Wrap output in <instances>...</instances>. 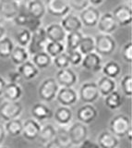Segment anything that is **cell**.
<instances>
[{
  "instance_id": "53",
  "label": "cell",
  "mask_w": 132,
  "mask_h": 148,
  "mask_svg": "<svg viewBox=\"0 0 132 148\" xmlns=\"http://www.w3.org/2000/svg\"><path fill=\"white\" fill-rule=\"evenodd\" d=\"M127 137V140H129V142L131 141V139H132V130L130 129L129 132H127V135H126Z\"/></svg>"
},
{
  "instance_id": "10",
  "label": "cell",
  "mask_w": 132,
  "mask_h": 148,
  "mask_svg": "<svg viewBox=\"0 0 132 148\" xmlns=\"http://www.w3.org/2000/svg\"><path fill=\"white\" fill-rule=\"evenodd\" d=\"M42 125L38 120L34 119H28L22 122V132L21 134L28 141H34L38 139Z\"/></svg>"
},
{
  "instance_id": "9",
  "label": "cell",
  "mask_w": 132,
  "mask_h": 148,
  "mask_svg": "<svg viewBox=\"0 0 132 148\" xmlns=\"http://www.w3.org/2000/svg\"><path fill=\"white\" fill-rule=\"evenodd\" d=\"M45 9L53 16L65 17L69 14L70 7L67 0H46Z\"/></svg>"
},
{
  "instance_id": "42",
  "label": "cell",
  "mask_w": 132,
  "mask_h": 148,
  "mask_svg": "<svg viewBox=\"0 0 132 148\" xmlns=\"http://www.w3.org/2000/svg\"><path fill=\"white\" fill-rule=\"evenodd\" d=\"M70 8H73L77 11H82L88 7L89 0H67Z\"/></svg>"
},
{
  "instance_id": "36",
  "label": "cell",
  "mask_w": 132,
  "mask_h": 148,
  "mask_svg": "<svg viewBox=\"0 0 132 148\" xmlns=\"http://www.w3.org/2000/svg\"><path fill=\"white\" fill-rule=\"evenodd\" d=\"M78 50L82 56H85L94 51V39L90 36H84L80 41Z\"/></svg>"
},
{
  "instance_id": "46",
  "label": "cell",
  "mask_w": 132,
  "mask_h": 148,
  "mask_svg": "<svg viewBox=\"0 0 132 148\" xmlns=\"http://www.w3.org/2000/svg\"><path fill=\"white\" fill-rule=\"evenodd\" d=\"M8 79H10V82L12 83H16V84H20L22 82V77L19 73L18 71H10L8 73Z\"/></svg>"
},
{
  "instance_id": "56",
  "label": "cell",
  "mask_w": 132,
  "mask_h": 148,
  "mask_svg": "<svg viewBox=\"0 0 132 148\" xmlns=\"http://www.w3.org/2000/svg\"><path fill=\"white\" fill-rule=\"evenodd\" d=\"M129 1H131V0H129Z\"/></svg>"
},
{
  "instance_id": "27",
  "label": "cell",
  "mask_w": 132,
  "mask_h": 148,
  "mask_svg": "<svg viewBox=\"0 0 132 148\" xmlns=\"http://www.w3.org/2000/svg\"><path fill=\"white\" fill-rule=\"evenodd\" d=\"M123 103H124L123 96L116 90L112 92L111 94H109L108 95L104 97V105L110 110H116L118 108H120Z\"/></svg>"
},
{
  "instance_id": "30",
  "label": "cell",
  "mask_w": 132,
  "mask_h": 148,
  "mask_svg": "<svg viewBox=\"0 0 132 148\" xmlns=\"http://www.w3.org/2000/svg\"><path fill=\"white\" fill-rule=\"evenodd\" d=\"M11 61L17 66H20L22 63L26 62L29 59V53L28 51L25 49V47L18 45L16 47L13 48L11 55H10Z\"/></svg>"
},
{
  "instance_id": "43",
  "label": "cell",
  "mask_w": 132,
  "mask_h": 148,
  "mask_svg": "<svg viewBox=\"0 0 132 148\" xmlns=\"http://www.w3.org/2000/svg\"><path fill=\"white\" fill-rule=\"evenodd\" d=\"M122 56L126 62H132V42L127 43L122 49Z\"/></svg>"
},
{
  "instance_id": "34",
  "label": "cell",
  "mask_w": 132,
  "mask_h": 148,
  "mask_svg": "<svg viewBox=\"0 0 132 148\" xmlns=\"http://www.w3.org/2000/svg\"><path fill=\"white\" fill-rule=\"evenodd\" d=\"M44 50L50 57L54 58V57H56V56L65 51V45H63V43H59V42L48 41L45 45Z\"/></svg>"
},
{
  "instance_id": "18",
  "label": "cell",
  "mask_w": 132,
  "mask_h": 148,
  "mask_svg": "<svg viewBox=\"0 0 132 148\" xmlns=\"http://www.w3.org/2000/svg\"><path fill=\"white\" fill-rule=\"evenodd\" d=\"M20 12L19 3L12 0H0V15L6 18H14Z\"/></svg>"
},
{
  "instance_id": "1",
  "label": "cell",
  "mask_w": 132,
  "mask_h": 148,
  "mask_svg": "<svg viewBox=\"0 0 132 148\" xmlns=\"http://www.w3.org/2000/svg\"><path fill=\"white\" fill-rule=\"evenodd\" d=\"M110 132L117 138H123L127 135V132L131 129L130 119L125 114H119L115 116L109 124Z\"/></svg>"
},
{
  "instance_id": "2",
  "label": "cell",
  "mask_w": 132,
  "mask_h": 148,
  "mask_svg": "<svg viewBox=\"0 0 132 148\" xmlns=\"http://www.w3.org/2000/svg\"><path fill=\"white\" fill-rule=\"evenodd\" d=\"M59 85L54 78H47L41 83L38 88V96L44 103H50L56 99Z\"/></svg>"
},
{
  "instance_id": "55",
  "label": "cell",
  "mask_w": 132,
  "mask_h": 148,
  "mask_svg": "<svg viewBox=\"0 0 132 148\" xmlns=\"http://www.w3.org/2000/svg\"><path fill=\"white\" fill-rule=\"evenodd\" d=\"M0 148H7V147H5V146H3V145H1V146H0Z\"/></svg>"
},
{
  "instance_id": "6",
  "label": "cell",
  "mask_w": 132,
  "mask_h": 148,
  "mask_svg": "<svg viewBox=\"0 0 132 148\" xmlns=\"http://www.w3.org/2000/svg\"><path fill=\"white\" fill-rule=\"evenodd\" d=\"M79 99L84 104H93L100 97L96 82H88L81 85L79 91Z\"/></svg>"
},
{
  "instance_id": "38",
  "label": "cell",
  "mask_w": 132,
  "mask_h": 148,
  "mask_svg": "<svg viewBox=\"0 0 132 148\" xmlns=\"http://www.w3.org/2000/svg\"><path fill=\"white\" fill-rule=\"evenodd\" d=\"M121 89L123 94L127 97L132 96V76L131 74H127L121 80Z\"/></svg>"
},
{
  "instance_id": "35",
  "label": "cell",
  "mask_w": 132,
  "mask_h": 148,
  "mask_svg": "<svg viewBox=\"0 0 132 148\" xmlns=\"http://www.w3.org/2000/svg\"><path fill=\"white\" fill-rule=\"evenodd\" d=\"M13 48H14V45L10 38L3 37L2 39H0V58H10Z\"/></svg>"
},
{
  "instance_id": "22",
  "label": "cell",
  "mask_w": 132,
  "mask_h": 148,
  "mask_svg": "<svg viewBox=\"0 0 132 148\" xmlns=\"http://www.w3.org/2000/svg\"><path fill=\"white\" fill-rule=\"evenodd\" d=\"M97 143L100 148H117L119 140L109 131H104L99 134Z\"/></svg>"
},
{
  "instance_id": "21",
  "label": "cell",
  "mask_w": 132,
  "mask_h": 148,
  "mask_svg": "<svg viewBox=\"0 0 132 148\" xmlns=\"http://www.w3.org/2000/svg\"><path fill=\"white\" fill-rule=\"evenodd\" d=\"M40 69L36 68L35 65L31 62L27 60L26 62L22 63L20 66H18V71L21 75L22 79L26 81H31L33 80L38 76Z\"/></svg>"
},
{
  "instance_id": "49",
  "label": "cell",
  "mask_w": 132,
  "mask_h": 148,
  "mask_svg": "<svg viewBox=\"0 0 132 148\" xmlns=\"http://www.w3.org/2000/svg\"><path fill=\"white\" fill-rule=\"evenodd\" d=\"M6 136H7V133L5 131V128H4V125L0 124V146H1L4 143V142H5Z\"/></svg>"
},
{
  "instance_id": "8",
  "label": "cell",
  "mask_w": 132,
  "mask_h": 148,
  "mask_svg": "<svg viewBox=\"0 0 132 148\" xmlns=\"http://www.w3.org/2000/svg\"><path fill=\"white\" fill-rule=\"evenodd\" d=\"M56 99L58 104L63 106H74L79 100V95L73 88L69 87H61L56 94Z\"/></svg>"
},
{
  "instance_id": "26",
  "label": "cell",
  "mask_w": 132,
  "mask_h": 148,
  "mask_svg": "<svg viewBox=\"0 0 132 148\" xmlns=\"http://www.w3.org/2000/svg\"><path fill=\"white\" fill-rule=\"evenodd\" d=\"M45 12V5L41 0H31L27 5V13L31 17L41 20L44 16Z\"/></svg>"
},
{
  "instance_id": "24",
  "label": "cell",
  "mask_w": 132,
  "mask_h": 148,
  "mask_svg": "<svg viewBox=\"0 0 132 148\" xmlns=\"http://www.w3.org/2000/svg\"><path fill=\"white\" fill-rule=\"evenodd\" d=\"M22 95V89L20 84L8 82L6 84L3 91L2 96L5 100L8 101H19Z\"/></svg>"
},
{
  "instance_id": "20",
  "label": "cell",
  "mask_w": 132,
  "mask_h": 148,
  "mask_svg": "<svg viewBox=\"0 0 132 148\" xmlns=\"http://www.w3.org/2000/svg\"><path fill=\"white\" fill-rule=\"evenodd\" d=\"M31 114L33 115V119L38 121H43L53 117V111L44 103L34 104L31 109Z\"/></svg>"
},
{
  "instance_id": "3",
  "label": "cell",
  "mask_w": 132,
  "mask_h": 148,
  "mask_svg": "<svg viewBox=\"0 0 132 148\" xmlns=\"http://www.w3.org/2000/svg\"><path fill=\"white\" fill-rule=\"evenodd\" d=\"M22 110L23 106L20 101L5 100L0 105V119L5 122L11 119H19Z\"/></svg>"
},
{
  "instance_id": "52",
  "label": "cell",
  "mask_w": 132,
  "mask_h": 148,
  "mask_svg": "<svg viewBox=\"0 0 132 148\" xmlns=\"http://www.w3.org/2000/svg\"><path fill=\"white\" fill-rule=\"evenodd\" d=\"M104 0H89V3L93 4V5H100L102 4Z\"/></svg>"
},
{
  "instance_id": "23",
  "label": "cell",
  "mask_w": 132,
  "mask_h": 148,
  "mask_svg": "<svg viewBox=\"0 0 132 148\" xmlns=\"http://www.w3.org/2000/svg\"><path fill=\"white\" fill-rule=\"evenodd\" d=\"M99 94L103 97H105L109 94H111L112 92L116 90V82L114 79L108 78L106 76H103L98 82H96Z\"/></svg>"
},
{
  "instance_id": "51",
  "label": "cell",
  "mask_w": 132,
  "mask_h": 148,
  "mask_svg": "<svg viewBox=\"0 0 132 148\" xmlns=\"http://www.w3.org/2000/svg\"><path fill=\"white\" fill-rule=\"evenodd\" d=\"M6 34V29L2 25H0V39H2Z\"/></svg>"
},
{
  "instance_id": "44",
  "label": "cell",
  "mask_w": 132,
  "mask_h": 148,
  "mask_svg": "<svg viewBox=\"0 0 132 148\" xmlns=\"http://www.w3.org/2000/svg\"><path fill=\"white\" fill-rule=\"evenodd\" d=\"M30 15L27 12H19L18 15L14 18V21L17 25L26 27L27 23L29 21Z\"/></svg>"
},
{
  "instance_id": "48",
  "label": "cell",
  "mask_w": 132,
  "mask_h": 148,
  "mask_svg": "<svg viewBox=\"0 0 132 148\" xmlns=\"http://www.w3.org/2000/svg\"><path fill=\"white\" fill-rule=\"evenodd\" d=\"M45 148H64V147L61 145V143L54 138L52 141H50L49 143H47L46 145H45Z\"/></svg>"
},
{
  "instance_id": "39",
  "label": "cell",
  "mask_w": 132,
  "mask_h": 148,
  "mask_svg": "<svg viewBox=\"0 0 132 148\" xmlns=\"http://www.w3.org/2000/svg\"><path fill=\"white\" fill-rule=\"evenodd\" d=\"M52 62H54V66L59 69L69 68L70 65L67 53H64V52L59 54L58 56H56V57H54V59L52 60Z\"/></svg>"
},
{
  "instance_id": "13",
  "label": "cell",
  "mask_w": 132,
  "mask_h": 148,
  "mask_svg": "<svg viewBox=\"0 0 132 148\" xmlns=\"http://www.w3.org/2000/svg\"><path fill=\"white\" fill-rule=\"evenodd\" d=\"M113 17L116 20L117 26H127L129 25L131 21H132V10L129 7L124 6V5H121V6L116 7L113 11Z\"/></svg>"
},
{
  "instance_id": "31",
  "label": "cell",
  "mask_w": 132,
  "mask_h": 148,
  "mask_svg": "<svg viewBox=\"0 0 132 148\" xmlns=\"http://www.w3.org/2000/svg\"><path fill=\"white\" fill-rule=\"evenodd\" d=\"M6 133L11 137H17L21 134L22 132V121L20 119L8 120L4 124Z\"/></svg>"
},
{
  "instance_id": "19",
  "label": "cell",
  "mask_w": 132,
  "mask_h": 148,
  "mask_svg": "<svg viewBox=\"0 0 132 148\" xmlns=\"http://www.w3.org/2000/svg\"><path fill=\"white\" fill-rule=\"evenodd\" d=\"M45 34H46V38L48 41L59 42V43H63L67 36L65 30L60 24H57V23L49 25L45 29Z\"/></svg>"
},
{
  "instance_id": "50",
  "label": "cell",
  "mask_w": 132,
  "mask_h": 148,
  "mask_svg": "<svg viewBox=\"0 0 132 148\" xmlns=\"http://www.w3.org/2000/svg\"><path fill=\"white\" fill-rule=\"evenodd\" d=\"M7 84V82L5 81V79L0 76V96H2L3 91L5 89V86Z\"/></svg>"
},
{
  "instance_id": "14",
  "label": "cell",
  "mask_w": 132,
  "mask_h": 148,
  "mask_svg": "<svg viewBox=\"0 0 132 148\" xmlns=\"http://www.w3.org/2000/svg\"><path fill=\"white\" fill-rule=\"evenodd\" d=\"M86 71L90 72H97L102 69V58L96 52H92L83 56L80 63Z\"/></svg>"
},
{
  "instance_id": "4",
  "label": "cell",
  "mask_w": 132,
  "mask_h": 148,
  "mask_svg": "<svg viewBox=\"0 0 132 148\" xmlns=\"http://www.w3.org/2000/svg\"><path fill=\"white\" fill-rule=\"evenodd\" d=\"M116 49V41L110 34H101L95 37L94 50L98 55L110 56Z\"/></svg>"
},
{
  "instance_id": "28",
  "label": "cell",
  "mask_w": 132,
  "mask_h": 148,
  "mask_svg": "<svg viewBox=\"0 0 132 148\" xmlns=\"http://www.w3.org/2000/svg\"><path fill=\"white\" fill-rule=\"evenodd\" d=\"M31 62L35 65L38 69H44L51 65L52 58L45 51H42V52L31 56Z\"/></svg>"
},
{
  "instance_id": "37",
  "label": "cell",
  "mask_w": 132,
  "mask_h": 148,
  "mask_svg": "<svg viewBox=\"0 0 132 148\" xmlns=\"http://www.w3.org/2000/svg\"><path fill=\"white\" fill-rule=\"evenodd\" d=\"M56 139L61 143V145L64 148H69L72 146L70 138L69 135V132H67V129L66 127L60 126L58 129H56Z\"/></svg>"
},
{
  "instance_id": "45",
  "label": "cell",
  "mask_w": 132,
  "mask_h": 148,
  "mask_svg": "<svg viewBox=\"0 0 132 148\" xmlns=\"http://www.w3.org/2000/svg\"><path fill=\"white\" fill-rule=\"evenodd\" d=\"M41 23H42V22H41L40 18H36L30 16L29 21H28V23H27V25H26V29L29 30L31 32H33L34 31H36L41 27Z\"/></svg>"
},
{
  "instance_id": "7",
  "label": "cell",
  "mask_w": 132,
  "mask_h": 148,
  "mask_svg": "<svg viewBox=\"0 0 132 148\" xmlns=\"http://www.w3.org/2000/svg\"><path fill=\"white\" fill-rule=\"evenodd\" d=\"M70 138V142L72 146H79L81 143L88 138V128L87 125L81 123L80 121H76L71 124L67 129Z\"/></svg>"
},
{
  "instance_id": "29",
  "label": "cell",
  "mask_w": 132,
  "mask_h": 148,
  "mask_svg": "<svg viewBox=\"0 0 132 148\" xmlns=\"http://www.w3.org/2000/svg\"><path fill=\"white\" fill-rule=\"evenodd\" d=\"M56 128L53 124H46L41 129L40 134L38 136V140L43 145H46L47 143L52 141L56 138Z\"/></svg>"
},
{
  "instance_id": "40",
  "label": "cell",
  "mask_w": 132,
  "mask_h": 148,
  "mask_svg": "<svg viewBox=\"0 0 132 148\" xmlns=\"http://www.w3.org/2000/svg\"><path fill=\"white\" fill-rule=\"evenodd\" d=\"M31 32L27 30V29H23L20 32L17 34V43L20 46H22V47H26L28 46L30 40H31Z\"/></svg>"
},
{
  "instance_id": "47",
  "label": "cell",
  "mask_w": 132,
  "mask_h": 148,
  "mask_svg": "<svg viewBox=\"0 0 132 148\" xmlns=\"http://www.w3.org/2000/svg\"><path fill=\"white\" fill-rule=\"evenodd\" d=\"M79 146L80 148H100V146L98 145V143L96 142L90 140L88 138L81 143Z\"/></svg>"
},
{
  "instance_id": "16",
  "label": "cell",
  "mask_w": 132,
  "mask_h": 148,
  "mask_svg": "<svg viewBox=\"0 0 132 148\" xmlns=\"http://www.w3.org/2000/svg\"><path fill=\"white\" fill-rule=\"evenodd\" d=\"M100 12L93 7H87L80 13V20L82 25L87 27H94L97 25L100 18Z\"/></svg>"
},
{
  "instance_id": "25",
  "label": "cell",
  "mask_w": 132,
  "mask_h": 148,
  "mask_svg": "<svg viewBox=\"0 0 132 148\" xmlns=\"http://www.w3.org/2000/svg\"><path fill=\"white\" fill-rule=\"evenodd\" d=\"M60 25L65 30V32H79L82 28V23H81L80 18H78L75 15H72V14L66 15L64 17Z\"/></svg>"
},
{
  "instance_id": "32",
  "label": "cell",
  "mask_w": 132,
  "mask_h": 148,
  "mask_svg": "<svg viewBox=\"0 0 132 148\" xmlns=\"http://www.w3.org/2000/svg\"><path fill=\"white\" fill-rule=\"evenodd\" d=\"M102 71L104 76L115 80L116 78H117L120 75L121 67H120V65L116 61H108L102 68Z\"/></svg>"
},
{
  "instance_id": "5",
  "label": "cell",
  "mask_w": 132,
  "mask_h": 148,
  "mask_svg": "<svg viewBox=\"0 0 132 148\" xmlns=\"http://www.w3.org/2000/svg\"><path fill=\"white\" fill-rule=\"evenodd\" d=\"M47 43L46 34H45V29L40 27L39 29L31 32V40L28 45V53L33 56L39 52H42L44 50L45 45Z\"/></svg>"
},
{
  "instance_id": "12",
  "label": "cell",
  "mask_w": 132,
  "mask_h": 148,
  "mask_svg": "<svg viewBox=\"0 0 132 148\" xmlns=\"http://www.w3.org/2000/svg\"><path fill=\"white\" fill-rule=\"evenodd\" d=\"M98 111L93 104H84L77 110V119L85 125H89L96 119Z\"/></svg>"
},
{
  "instance_id": "54",
  "label": "cell",
  "mask_w": 132,
  "mask_h": 148,
  "mask_svg": "<svg viewBox=\"0 0 132 148\" xmlns=\"http://www.w3.org/2000/svg\"><path fill=\"white\" fill-rule=\"evenodd\" d=\"M12 1H15V2H19L20 0H12Z\"/></svg>"
},
{
  "instance_id": "41",
  "label": "cell",
  "mask_w": 132,
  "mask_h": 148,
  "mask_svg": "<svg viewBox=\"0 0 132 148\" xmlns=\"http://www.w3.org/2000/svg\"><path fill=\"white\" fill-rule=\"evenodd\" d=\"M67 56H69V64L73 65V66H78L82 61V58L83 56L80 54L79 50H74V51H70V52H67Z\"/></svg>"
},
{
  "instance_id": "33",
  "label": "cell",
  "mask_w": 132,
  "mask_h": 148,
  "mask_svg": "<svg viewBox=\"0 0 132 148\" xmlns=\"http://www.w3.org/2000/svg\"><path fill=\"white\" fill-rule=\"evenodd\" d=\"M66 37H67V52L78 50L80 41L83 37L82 34H81L80 32H69V34Z\"/></svg>"
},
{
  "instance_id": "15",
  "label": "cell",
  "mask_w": 132,
  "mask_h": 148,
  "mask_svg": "<svg viewBox=\"0 0 132 148\" xmlns=\"http://www.w3.org/2000/svg\"><path fill=\"white\" fill-rule=\"evenodd\" d=\"M53 118L59 126L67 127L71 123V120L73 119V112L70 108L60 106L54 110V112H53Z\"/></svg>"
},
{
  "instance_id": "11",
  "label": "cell",
  "mask_w": 132,
  "mask_h": 148,
  "mask_svg": "<svg viewBox=\"0 0 132 148\" xmlns=\"http://www.w3.org/2000/svg\"><path fill=\"white\" fill-rule=\"evenodd\" d=\"M54 79H56L57 84L61 87L73 88V86L78 82V76L69 68L59 69L56 72Z\"/></svg>"
},
{
  "instance_id": "17",
  "label": "cell",
  "mask_w": 132,
  "mask_h": 148,
  "mask_svg": "<svg viewBox=\"0 0 132 148\" xmlns=\"http://www.w3.org/2000/svg\"><path fill=\"white\" fill-rule=\"evenodd\" d=\"M98 30L104 34H110L117 28V23L114 18L112 13H104L100 16L97 23Z\"/></svg>"
}]
</instances>
